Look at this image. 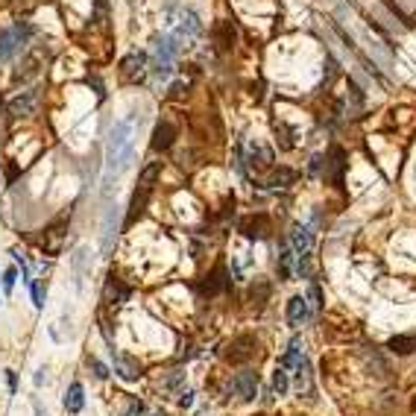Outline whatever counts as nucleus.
Returning a JSON list of instances; mask_svg holds the SVG:
<instances>
[{"mask_svg": "<svg viewBox=\"0 0 416 416\" xmlns=\"http://www.w3.org/2000/svg\"><path fill=\"white\" fill-rule=\"evenodd\" d=\"M135 161V118H123L112 127L109 141H106V164H103V196L114 194L118 179L132 168Z\"/></svg>", "mask_w": 416, "mask_h": 416, "instance_id": "1", "label": "nucleus"}, {"mask_svg": "<svg viewBox=\"0 0 416 416\" xmlns=\"http://www.w3.org/2000/svg\"><path fill=\"white\" fill-rule=\"evenodd\" d=\"M200 36H203V21H200V15H196L194 9H182L179 21H176V27H173V33H170V38L176 41V47H179V53H182L185 47H191Z\"/></svg>", "mask_w": 416, "mask_h": 416, "instance_id": "2", "label": "nucleus"}, {"mask_svg": "<svg viewBox=\"0 0 416 416\" xmlns=\"http://www.w3.org/2000/svg\"><path fill=\"white\" fill-rule=\"evenodd\" d=\"M27 38H29V27L27 24H18L12 29H3V33H0V62L12 59L21 50V44H27Z\"/></svg>", "mask_w": 416, "mask_h": 416, "instance_id": "3", "label": "nucleus"}, {"mask_svg": "<svg viewBox=\"0 0 416 416\" xmlns=\"http://www.w3.org/2000/svg\"><path fill=\"white\" fill-rule=\"evenodd\" d=\"M94 252H91V246H77L74 249V255H70V273H74V287L79 290L82 294V285H86V276L91 273V261H94V258H91Z\"/></svg>", "mask_w": 416, "mask_h": 416, "instance_id": "4", "label": "nucleus"}, {"mask_svg": "<svg viewBox=\"0 0 416 416\" xmlns=\"http://www.w3.org/2000/svg\"><path fill=\"white\" fill-rule=\"evenodd\" d=\"M118 220H120V208L118 205H109L106 208V217H103V255H109L112 252V246H114V237H118Z\"/></svg>", "mask_w": 416, "mask_h": 416, "instance_id": "5", "label": "nucleus"}, {"mask_svg": "<svg viewBox=\"0 0 416 416\" xmlns=\"http://www.w3.org/2000/svg\"><path fill=\"white\" fill-rule=\"evenodd\" d=\"M144 74H147V56L144 53H129L127 59L120 62V77L127 79V82H141L144 79Z\"/></svg>", "mask_w": 416, "mask_h": 416, "instance_id": "6", "label": "nucleus"}, {"mask_svg": "<svg viewBox=\"0 0 416 416\" xmlns=\"http://www.w3.org/2000/svg\"><path fill=\"white\" fill-rule=\"evenodd\" d=\"M229 390H232L235 396H241L244 402H252L255 393H258V376L255 372H237V376L232 378V384H229Z\"/></svg>", "mask_w": 416, "mask_h": 416, "instance_id": "7", "label": "nucleus"}, {"mask_svg": "<svg viewBox=\"0 0 416 416\" xmlns=\"http://www.w3.org/2000/svg\"><path fill=\"white\" fill-rule=\"evenodd\" d=\"M255 358V337H237L232 346H229V361L232 363H246V361H252Z\"/></svg>", "mask_w": 416, "mask_h": 416, "instance_id": "8", "label": "nucleus"}, {"mask_svg": "<svg viewBox=\"0 0 416 416\" xmlns=\"http://www.w3.org/2000/svg\"><path fill=\"white\" fill-rule=\"evenodd\" d=\"M311 244H314V235H311V226L296 223L290 229V249L296 255H311Z\"/></svg>", "mask_w": 416, "mask_h": 416, "instance_id": "9", "label": "nucleus"}, {"mask_svg": "<svg viewBox=\"0 0 416 416\" xmlns=\"http://www.w3.org/2000/svg\"><path fill=\"white\" fill-rule=\"evenodd\" d=\"M308 317H311L308 299L305 296H290V302H287V322H290V328H299Z\"/></svg>", "mask_w": 416, "mask_h": 416, "instance_id": "10", "label": "nucleus"}, {"mask_svg": "<svg viewBox=\"0 0 416 416\" xmlns=\"http://www.w3.org/2000/svg\"><path fill=\"white\" fill-rule=\"evenodd\" d=\"M267 229H270V220L264 214H252V217H246V220L241 223V235L249 237V241H261V237L267 235Z\"/></svg>", "mask_w": 416, "mask_h": 416, "instance_id": "11", "label": "nucleus"}, {"mask_svg": "<svg viewBox=\"0 0 416 416\" xmlns=\"http://www.w3.org/2000/svg\"><path fill=\"white\" fill-rule=\"evenodd\" d=\"M173 141H176V127H173L170 120H161L159 127H155V132H153V150H155V153L170 150Z\"/></svg>", "mask_w": 416, "mask_h": 416, "instance_id": "12", "label": "nucleus"}, {"mask_svg": "<svg viewBox=\"0 0 416 416\" xmlns=\"http://www.w3.org/2000/svg\"><path fill=\"white\" fill-rule=\"evenodd\" d=\"M226 287H229L226 270H223V267H217L211 276H205V282L200 285V294H205V296H220Z\"/></svg>", "mask_w": 416, "mask_h": 416, "instance_id": "13", "label": "nucleus"}, {"mask_svg": "<svg viewBox=\"0 0 416 416\" xmlns=\"http://www.w3.org/2000/svg\"><path fill=\"white\" fill-rule=\"evenodd\" d=\"M36 100H38V91H36V88H29V91H24L21 97H15L12 103H9V112H12L15 118H27V114H33Z\"/></svg>", "mask_w": 416, "mask_h": 416, "instance_id": "14", "label": "nucleus"}, {"mask_svg": "<svg viewBox=\"0 0 416 416\" xmlns=\"http://www.w3.org/2000/svg\"><path fill=\"white\" fill-rule=\"evenodd\" d=\"M305 346H302V337H294L290 340V346H287V352H285V358H282V363H278V367H285V369H296L299 363L305 361V352H302Z\"/></svg>", "mask_w": 416, "mask_h": 416, "instance_id": "15", "label": "nucleus"}, {"mask_svg": "<svg viewBox=\"0 0 416 416\" xmlns=\"http://www.w3.org/2000/svg\"><path fill=\"white\" fill-rule=\"evenodd\" d=\"M132 296V290L127 287V285H120L118 278H109V285H106V299H109V305H123L127 299Z\"/></svg>", "mask_w": 416, "mask_h": 416, "instance_id": "16", "label": "nucleus"}, {"mask_svg": "<svg viewBox=\"0 0 416 416\" xmlns=\"http://www.w3.org/2000/svg\"><path fill=\"white\" fill-rule=\"evenodd\" d=\"M82 404H86V396H82V384L74 381V384L68 387V393H65V411H68V413H79Z\"/></svg>", "mask_w": 416, "mask_h": 416, "instance_id": "17", "label": "nucleus"}, {"mask_svg": "<svg viewBox=\"0 0 416 416\" xmlns=\"http://www.w3.org/2000/svg\"><path fill=\"white\" fill-rule=\"evenodd\" d=\"M387 349L399 352V355H411V352L416 349V335H396V337H390Z\"/></svg>", "mask_w": 416, "mask_h": 416, "instance_id": "18", "label": "nucleus"}, {"mask_svg": "<svg viewBox=\"0 0 416 416\" xmlns=\"http://www.w3.org/2000/svg\"><path fill=\"white\" fill-rule=\"evenodd\" d=\"M147 200H150V191H147V188H138V191L132 194V205H129L132 211H129V220H127L129 226L141 217V211H144V205H147Z\"/></svg>", "mask_w": 416, "mask_h": 416, "instance_id": "19", "label": "nucleus"}, {"mask_svg": "<svg viewBox=\"0 0 416 416\" xmlns=\"http://www.w3.org/2000/svg\"><path fill=\"white\" fill-rule=\"evenodd\" d=\"M294 258H296L294 249L282 246V255H278V278H282V282H287L290 273H294Z\"/></svg>", "mask_w": 416, "mask_h": 416, "instance_id": "20", "label": "nucleus"}, {"mask_svg": "<svg viewBox=\"0 0 416 416\" xmlns=\"http://www.w3.org/2000/svg\"><path fill=\"white\" fill-rule=\"evenodd\" d=\"M296 179V173L294 170H287V168H278L270 173V179H267V188H287L290 182Z\"/></svg>", "mask_w": 416, "mask_h": 416, "instance_id": "21", "label": "nucleus"}, {"mask_svg": "<svg viewBox=\"0 0 416 416\" xmlns=\"http://www.w3.org/2000/svg\"><path fill=\"white\" fill-rule=\"evenodd\" d=\"M159 173H161V161H153V164H147V168H144V173H141V179H138V188H147V191H153V182L159 179Z\"/></svg>", "mask_w": 416, "mask_h": 416, "instance_id": "22", "label": "nucleus"}, {"mask_svg": "<svg viewBox=\"0 0 416 416\" xmlns=\"http://www.w3.org/2000/svg\"><path fill=\"white\" fill-rule=\"evenodd\" d=\"M287 390H290L287 369H285V367H278V369L273 372V393H276V396H287Z\"/></svg>", "mask_w": 416, "mask_h": 416, "instance_id": "23", "label": "nucleus"}, {"mask_svg": "<svg viewBox=\"0 0 416 416\" xmlns=\"http://www.w3.org/2000/svg\"><path fill=\"white\" fill-rule=\"evenodd\" d=\"M29 294H33V305L36 308H44L47 302V287L41 285V282H29Z\"/></svg>", "mask_w": 416, "mask_h": 416, "instance_id": "24", "label": "nucleus"}, {"mask_svg": "<svg viewBox=\"0 0 416 416\" xmlns=\"http://www.w3.org/2000/svg\"><path fill=\"white\" fill-rule=\"evenodd\" d=\"M305 299H308V308H311V314H314V311H320V308H322V290H320L317 285H311V287H308V296H305Z\"/></svg>", "mask_w": 416, "mask_h": 416, "instance_id": "25", "label": "nucleus"}, {"mask_svg": "<svg viewBox=\"0 0 416 416\" xmlns=\"http://www.w3.org/2000/svg\"><path fill=\"white\" fill-rule=\"evenodd\" d=\"M15 282H18V270H15V267H9L6 273H3V290H6V294H12Z\"/></svg>", "mask_w": 416, "mask_h": 416, "instance_id": "26", "label": "nucleus"}, {"mask_svg": "<svg viewBox=\"0 0 416 416\" xmlns=\"http://www.w3.org/2000/svg\"><path fill=\"white\" fill-rule=\"evenodd\" d=\"M88 367L94 369V378H100V381H106V378H109V369L103 367V363H100L97 358H88Z\"/></svg>", "mask_w": 416, "mask_h": 416, "instance_id": "27", "label": "nucleus"}, {"mask_svg": "<svg viewBox=\"0 0 416 416\" xmlns=\"http://www.w3.org/2000/svg\"><path fill=\"white\" fill-rule=\"evenodd\" d=\"M47 372H50V367H38V369H36V376H33V384H36V387H41V384L47 381Z\"/></svg>", "mask_w": 416, "mask_h": 416, "instance_id": "28", "label": "nucleus"}, {"mask_svg": "<svg viewBox=\"0 0 416 416\" xmlns=\"http://www.w3.org/2000/svg\"><path fill=\"white\" fill-rule=\"evenodd\" d=\"M194 404V390H182L179 393V408H191Z\"/></svg>", "mask_w": 416, "mask_h": 416, "instance_id": "29", "label": "nucleus"}, {"mask_svg": "<svg viewBox=\"0 0 416 416\" xmlns=\"http://www.w3.org/2000/svg\"><path fill=\"white\" fill-rule=\"evenodd\" d=\"M6 384H9V393H15L18 390V376L12 369H6Z\"/></svg>", "mask_w": 416, "mask_h": 416, "instance_id": "30", "label": "nucleus"}, {"mask_svg": "<svg viewBox=\"0 0 416 416\" xmlns=\"http://www.w3.org/2000/svg\"><path fill=\"white\" fill-rule=\"evenodd\" d=\"M129 413H132V416H141V413H144V404H141V402H129Z\"/></svg>", "mask_w": 416, "mask_h": 416, "instance_id": "31", "label": "nucleus"}, {"mask_svg": "<svg viewBox=\"0 0 416 416\" xmlns=\"http://www.w3.org/2000/svg\"><path fill=\"white\" fill-rule=\"evenodd\" d=\"M33 413H36V416H47V411L41 408V402H38V399H33Z\"/></svg>", "mask_w": 416, "mask_h": 416, "instance_id": "32", "label": "nucleus"}, {"mask_svg": "<svg viewBox=\"0 0 416 416\" xmlns=\"http://www.w3.org/2000/svg\"><path fill=\"white\" fill-rule=\"evenodd\" d=\"M147 416H159V413H147Z\"/></svg>", "mask_w": 416, "mask_h": 416, "instance_id": "33", "label": "nucleus"}, {"mask_svg": "<svg viewBox=\"0 0 416 416\" xmlns=\"http://www.w3.org/2000/svg\"><path fill=\"white\" fill-rule=\"evenodd\" d=\"M123 416H132V413H129V411H127V413H123Z\"/></svg>", "mask_w": 416, "mask_h": 416, "instance_id": "34", "label": "nucleus"}]
</instances>
